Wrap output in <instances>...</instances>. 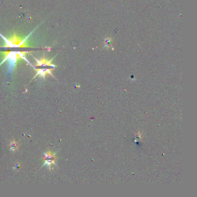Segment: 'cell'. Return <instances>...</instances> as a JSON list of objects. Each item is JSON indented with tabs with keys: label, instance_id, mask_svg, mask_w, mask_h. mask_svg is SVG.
I'll return each mask as SVG.
<instances>
[{
	"label": "cell",
	"instance_id": "6da1fadb",
	"mask_svg": "<svg viewBox=\"0 0 197 197\" xmlns=\"http://www.w3.org/2000/svg\"><path fill=\"white\" fill-rule=\"evenodd\" d=\"M34 31L26 37L23 38L17 35L16 33H14L12 36L8 38L5 37L0 34V36L4 41V45L2 48L5 49L4 50L0 51L1 54L3 57V60L0 63V66L5 62H7V66H8V72L9 73L14 69L17 64L22 60H25V61L28 63V64L33 66V65L25 57L27 54H28L30 51L23 50V49L30 48L28 39Z\"/></svg>",
	"mask_w": 197,
	"mask_h": 197
},
{
	"label": "cell",
	"instance_id": "7a4b0ae2",
	"mask_svg": "<svg viewBox=\"0 0 197 197\" xmlns=\"http://www.w3.org/2000/svg\"><path fill=\"white\" fill-rule=\"evenodd\" d=\"M54 58L48 60L45 57H42L37 59L35 58L36 60V64L33 66V68L36 71V75H35L34 79L37 78L38 76L42 78H45V77L50 75L53 77L54 75L52 74V71L57 66L52 63Z\"/></svg>",
	"mask_w": 197,
	"mask_h": 197
},
{
	"label": "cell",
	"instance_id": "3957f363",
	"mask_svg": "<svg viewBox=\"0 0 197 197\" xmlns=\"http://www.w3.org/2000/svg\"><path fill=\"white\" fill-rule=\"evenodd\" d=\"M56 153H57V152L53 153L50 151H48L46 153H43L44 163H43V164L42 165V167L43 166H47L49 168L50 170H51L53 169L52 165L57 166V164L56 163Z\"/></svg>",
	"mask_w": 197,
	"mask_h": 197
},
{
	"label": "cell",
	"instance_id": "277c9868",
	"mask_svg": "<svg viewBox=\"0 0 197 197\" xmlns=\"http://www.w3.org/2000/svg\"><path fill=\"white\" fill-rule=\"evenodd\" d=\"M10 150L15 151H16V150L18 149V143L16 142L15 140L10 142Z\"/></svg>",
	"mask_w": 197,
	"mask_h": 197
}]
</instances>
